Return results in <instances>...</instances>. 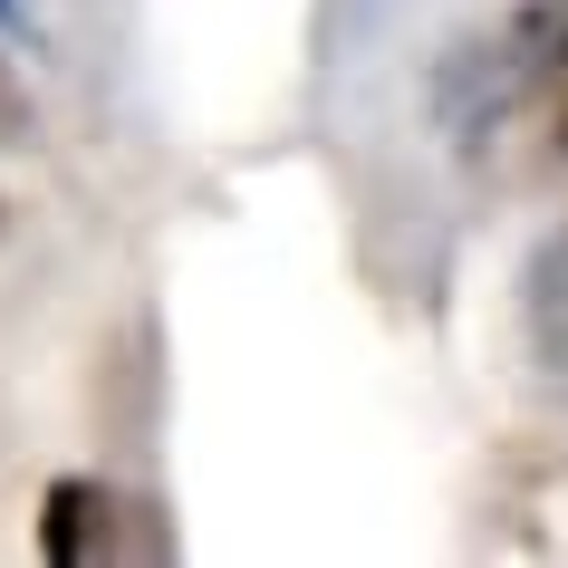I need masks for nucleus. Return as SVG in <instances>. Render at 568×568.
Listing matches in <instances>:
<instances>
[{"instance_id": "1", "label": "nucleus", "mask_w": 568, "mask_h": 568, "mask_svg": "<svg viewBox=\"0 0 568 568\" xmlns=\"http://www.w3.org/2000/svg\"><path fill=\"white\" fill-rule=\"evenodd\" d=\"M39 549L59 568H88V559H106L116 549V491L106 481H49V510H39Z\"/></svg>"}, {"instance_id": "2", "label": "nucleus", "mask_w": 568, "mask_h": 568, "mask_svg": "<svg viewBox=\"0 0 568 568\" xmlns=\"http://www.w3.org/2000/svg\"><path fill=\"white\" fill-rule=\"evenodd\" d=\"M530 347H539V366L568 386V232H549L539 261H530Z\"/></svg>"}, {"instance_id": "3", "label": "nucleus", "mask_w": 568, "mask_h": 568, "mask_svg": "<svg viewBox=\"0 0 568 568\" xmlns=\"http://www.w3.org/2000/svg\"><path fill=\"white\" fill-rule=\"evenodd\" d=\"M549 97H559V145H568V20H559V49H549Z\"/></svg>"}, {"instance_id": "4", "label": "nucleus", "mask_w": 568, "mask_h": 568, "mask_svg": "<svg viewBox=\"0 0 568 568\" xmlns=\"http://www.w3.org/2000/svg\"><path fill=\"white\" fill-rule=\"evenodd\" d=\"M0 135H20V97H10V68H0Z\"/></svg>"}, {"instance_id": "5", "label": "nucleus", "mask_w": 568, "mask_h": 568, "mask_svg": "<svg viewBox=\"0 0 568 568\" xmlns=\"http://www.w3.org/2000/svg\"><path fill=\"white\" fill-rule=\"evenodd\" d=\"M0 10H10V0H0Z\"/></svg>"}]
</instances>
